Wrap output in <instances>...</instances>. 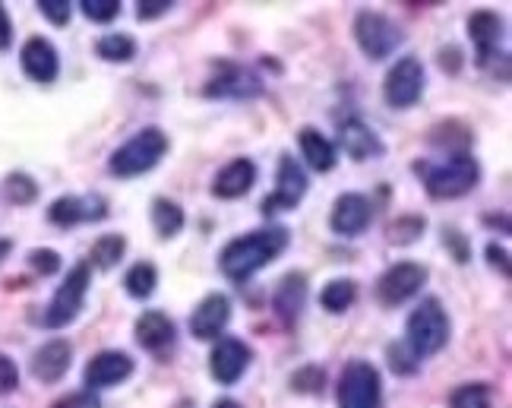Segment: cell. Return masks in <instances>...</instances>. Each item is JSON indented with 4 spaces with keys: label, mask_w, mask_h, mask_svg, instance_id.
Wrapping results in <instances>:
<instances>
[{
    "label": "cell",
    "mask_w": 512,
    "mask_h": 408,
    "mask_svg": "<svg viewBox=\"0 0 512 408\" xmlns=\"http://www.w3.org/2000/svg\"><path fill=\"white\" fill-rule=\"evenodd\" d=\"M124 288H127V295H130V298L146 301V298L152 295V291L159 288V269H155L149 260L130 266V272L124 276Z\"/></svg>",
    "instance_id": "27"
},
{
    "label": "cell",
    "mask_w": 512,
    "mask_h": 408,
    "mask_svg": "<svg viewBox=\"0 0 512 408\" xmlns=\"http://www.w3.org/2000/svg\"><path fill=\"white\" fill-rule=\"evenodd\" d=\"M29 266L35 272H42V276H54V272L61 269V254H57V250H48V247H38L29 254Z\"/></svg>",
    "instance_id": "36"
},
{
    "label": "cell",
    "mask_w": 512,
    "mask_h": 408,
    "mask_svg": "<svg viewBox=\"0 0 512 408\" xmlns=\"http://www.w3.org/2000/svg\"><path fill=\"white\" fill-rule=\"evenodd\" d=\"M373 222V206L364 193H342V197L332 203V212H329V225L336 235L342 238H358L370 228Z\"/></svg>",
    "instance_id": "12"
},
{
    "label": "cell",
    "mask_w": 512,
    "mask_h": 408,
    "mask_svg": "<svg viewBox=\"0 0 512 408\" xmlns=\"http://www.w3.org/2000/svg\"><path fill=\"white\" fill-rule=\"evenodd\" d=\"M250 361H253L250 345L241 342V339H234V336H225V339L215 342V348H212L209 371H212V377L219 380L222 386H234L247 374Z\"/></svg>",
    "instance_id": "11"
},
{
    "label": "cell",
    "mask_w": 512,
    "mask_h": 408,
    "mask_svg": "<svg viewBox=\"0 0 512 408\" xmlns=\"http://www.w3.org/2000/svg\"><path fill=\"white\" fill-rule=\"evenodd\" d=\"M339 143H342V149L351 155L354 162H364V159H370V155H380L383 152L377 133H373L364 121H348V124H342Z\"/></svg>",
    "instance_id": "23"
},
{
    "label": "cell",
    "mask_w": 512,
    "mask_h": 408,
    "mask_svg": "<svg viewBox=\"0 0 512 408\" xmlns=\"http://www.w3.org/2000/svg\"><path fill=\"white\" fill-rule=\"evenodd\" d=\"M124 254H127V238L124 235H102L89 250V266L111 269V266L121 263Z\"/></svg>",
    "instance_id": "28"
},
{
    "label": "cell",
    "mask_w": 512,
    "mask_h": 408,
    "mask_svg": "<svg viewBox=\"0 0 512 408\" xmlns=\"http://www.w3.org/2000/svg\"><path fill=\"white\" fill-rule=\"evenodd\" d=\"M95 51L108 64H127L136 57V42H133V35H127V32H108V35L98 38Z\"/></svg>",
    "instance_id": "26"
},
{
    "label": "cell",
    "mask_w": 512,
    "mask_h": 408,
    "mask_svg": "<svg viewBox=\"0 0 512 408\" xmlns=\"http://www.w3.org/2000/svg\"><path fill=\"white\" fill-rule=\"evenodd\" d=\"M228 320H231V301H228V295H222V291H212V295H206L200 304L193 307L190 333H193V339L212 342V339H219L225 333Z\"/></svg>",
    "instance_id": "14"
},
{
    "label": "cell",
    "mask_w": 512,
    "mask_h": 408,
    "mask_svg": "<svg viewBox=\"0 0 512 408\" xmlns=\"http://www.w3.org/2000/svg\"><path fill=\"white\" fill-rule=\"evenodd\" d=\"M298 143H301V152H304V162L313 171H332V168H336V159H339L336 146H332L317 127H301Z\"/></svg>",
    "instance_id": "24"
},
{
    "label": "cell",
    "mask_w": 512,
    "mask_h": 408,
    "mask_svg": "<svg viewBox=\"0 0 512 408\" xmlns=\"http://www.w3.org/2000/svg\"><path fill=\"white\" fill-rule=\"evenodd\" d=\"M70 361H73V345L67 339H51L32 355V374L42 383H57L70 371Z\"/></svg>",
    "instance_id": "19"
},
{
    "label": "cell",
    "mask_w": 512,
    "mask_h": 408,
    "mask_svg": "<svg viewBox=\"0 0 512 408\" xmlns=\"http://www.w3.org/2000/svg\"><path fill=\"white\" fill-rule=\"evenodd\" d=\"M307 193V174L304 168L291 159V155H282L279 162V178H275V190L263 200V212L272 216V212H288L294 209Z\"/></svg>",
    "instance_id": "10"
},
{
    "label": "cell",
    "mask_w": 512,
    "mask_h": 408,
    "mask_svg": "<svg viewBox=\"0 0 512 408\" xmlns=\"http://www.w3.org/2000/svg\"><path fill=\"white\" fill-rule=\"evenodd\" d=\"M19 64H23V73L38 86H51L61 73V57H57V48L42 35H32L29 42L19 51Z\"/></svg>",
    "instance_id": "15"
},
{
    "label": "cell",
    "mask_w": 512,
    "mask_h": 408,
    "mask_svg": "<svg viewBox=\"0 0 512 408\" xmlns=\"http://www.w3.org/2000/svg\"><path fill=\"white\" fill-rule=\"evenodd\" d=\"M133 333H136V342H140L146 352H165V348L174 345L177 339V326L168 314H162V310H146V314L136 320L133 326Z\"/></svg>",
    "instance_id": "20"
},
{
    "label": "cell",
    "mask_w": 512,
    "mask_h": 408,
    "mask_svg": "<svg viewBox=\"0 0 512 408\" xmlns=\"http://www.w3.org/2000/svg\"><path fill=\"white\" fill-rule=\"evenodd\" d=\"M424 228H427V222H424V216H399L396 222L389 225V241L392 244H411V241H418L421 235H424Z\"/></svg>",
    "instance_id": "32"
},
{
    "label": "cell",
    "mask_w": 512,
    "mask_h": 408,
    "mask_svg": "<svg viewBox=\"0 0 512 408\" xmlns=\"http://www.w3.org/2000/svg\"><path fill=\"white\" fill-rule=\"evenodd\" d=\"M415 171L421 174V181L433 200H459L475 190L481 181V165L468 152L452 155L449 162H418Z\"/></svg>",
    "instance_id": "2"
},
{
    "label": "cell",
    "mask_w": 512,
    "mask_h": 408,
    "mask_svg": "<svg viewBox=\"0 0 512 408\" xmlns=\"http://www.w3.org/2000/svg\"><path fill=\"white\" fill-rule=\"evenodd\" d=\"M260 92H263L260 76L231 61H219L215 76L206 83V95H219V99H250V95Z\"/></svg>",
    "instance_id": "13"
},
{
    "label": "cell",
    "mask_w": 512,
    "mask_h": 408,
    "mask_svg": "<svg viewBox=\"0 0 512 408\" xmlns=\"http://www.w3.org/2000/svg\"><path fill=\"white\" fill-rule=\"evenodd\" d=\"M4 197H7L13 206H29V203H35V197H38V184L29 178V174L13 171L10 178L4 181Z\"/></svg>",
    "instance_id": "31"
},
{
    "label": "cell",
    "mask_w": 512,
    "mask_h": 408,
    "mask_svg": "<svg viewBox=\"0 0 512 408\" xmlns=\"http://www.w3.org/2000/svg\"><path fill=\"white\" fill-rule=\"evenodd\" d=\"M389 361H392V371H399V374H415L418 371V358L408 352V345L399 342V345H392L389 348Z\"/></svg>",
    "instance_id": "37"
},
{
    "label": "cell",
    "mask_w": 512,
    "mask_h": 408,
    "mask_svg": "<svg viewBox=\"0 0 512 408\" xmlns=\"http://www.w3.org/2000/svg\"><path fill=\"white\" fill-rule=\"evenodd\" d=\"M304 301H307V279L304 272H288V276L275 285L272 291V310L275 317H279L282 323H294L301 317L304 310Z\"/></svg>",
    "instance_id": "21"
},
{
    "label": "cell",
    "mask_w": 512,
    "mask_h": 408,
    "mask_svg": "<svg viewBox=\"0 0 512 408\" xmlns=\"http://www.w3.org/2000/svg\"><path fill=\"white\" fill-rule=\"evenodd\" d=\"M212 408H244L241 402H234V399H219Z\"/></svg>",
    "instance_id": "44"
},
{
    "label": "cell",
    "mask_w": 512,
    "mask_h": 408,
    "mask_svg": "<svg viewBox=\"0 0 512 408\" xmlns=\"http://www.w3.org/2000/svg\"><path fill=\"white\" fill-rule=\"evenodd\" d=\"M285 247H288L285 228H260V231H250V235H241L231 244H225L219 266L231 282H247L266 263L279 257Z\"/></svg>",
    "instance_id": "1"
},
{
    "label": "cell",
    "mask_w": 512,
    "mask_h": 408,
    "mask_svg": "<svg viewBox=\"0 0 512 408\" xmlns=\"http://www.w3.org/2000/svg\"><path fill=\"white\" fill-rule=\"evenodd\" d=\"M487 260H490V266L494 269H500L503 276H509V254H506V247H500V244H487Z\"/></svg>",
    "instance_id": "41"
},
{
    "label": "cell",
    "mask_w": 512,
    "mask_h": 408,
    "mask_svg": "<svg viewBox=\"0 0 512 408\" xmlns=\"http://www.w3.org/2000/svg\"><path fill=\"white\" fill-rule=\"evenodd\" d=\"M80 7L92 23H111V19L121 13V0H83Z\"/></svg>",
    "instance_id": "33"
},
{
    "label": "cell",
    "mask_w": 512,
    "mask_h": 408,
    "mask_svg": "<svg viewBox=\"0 0 512 408\" xmlns=\"http://www.w3.org/2000/svg\"><path fill=\"white\" fill-rule=\"evenodd\" d=\"M339 408H383V380L370 361L354 358L339 377Z\"/></svg>",
    "instance_id": "6"
},
{
    "label": "cell",
    "mask_w": 512,
    "mask_h": 408,
    "mask_svg": "<svg viewBox=\"0 0 512 408\" xmlns=\"http://www.w3.org/2000/svg\"><path fill=\"white\" fill-rule=\"evenodd\" d=\"M256 184V165L250 159H231L212 181V197L219 200H241Z\"/></svg>",
    "instance_id": "18"
},
{
    "label": "cell",
    "mask_w": 512,
    "mask_h": 408,
    "mask_svg": "<svg viewBox=\"0 0 512 408\" xmlns=\"http://www.w3.org/2000/svg\"><path fill=\"white\" fill-rule=\"evenodd\" d=\"M89 285H92V266L89 263H76L67 279L61 282V288L54 291V298L45 310V326L48 329H61V326H70L76 317H80V310L86 304V295H89Z\"/></svg>",
    "instance_id": "5"
},
{
    "label": "cell",
    "mask_w": 512,
    "mask_h": 408,
    "mask_svg": "<svg viewBox=\"0 0 512 408\" xmlns=\"http://www.w3.org/2000/svg\"><path fill=\"white\" fill-rule=\"evenodd\" d=\"M168 10H174L171 0H140V4H136V16L140 19H159Z\"/></svg>",
    "instance_id": "40"
},
{
    "label": "cell",
    "mask_w": 512,
    "mask_h": 408,
    "mask_svg": "<svg viewBox=\"0 0 512 408\" xmlns=\"http://www.w3.org/2000/svg\"><path fill=\"white\" fill-rule=\"evenodd\" d=\"M168 152V136L162 127H143L140 133H133L130 140L111 152V174L114 178H140V174L152 171L165 159Z\"/></svg>",
    "instance_id": "4"
},
{
    "label": "cell",
    "mask_w": 512,
    "mask_h": 408,
    "mask_svg": "<svg viewBox=\"0 0 512 408\" xmlns=\"http://www.w3.org/2000/svg\"><path fill=\"white\" fill-rule=\"evenodd\" d=\"M16 386H19V367L13 358H7L4 352H0V396L13 393Z\"/></svg>",
    "instance_id": "38"
},
{
    "label": "cell",
    "mask_w": 512,
    "mask_h": 408,
    "mask_svg": "<svg viewBox=\"0 0 512 408\" xmlns=\"http://www.w3.org/2000/svg\"><path fill=\"white\" fill-rule=\"evenodd\" d=\"M424 95V64L418 57H402L389 67L386 80H383V99L389 108L405 111L415 108Z\"/></svg>",
    "instance_id": "8"
},
{
    "label": "cell",
    "mask_w": 512,
    "mask_h": 408,
    "mask_svg": "<svg viewBox=\"0 0 512 408\" xmlns=\"http://www.w3.org/2000/svg\"><path fill=\"white\" fill-rule=\"evenodd\" d=\"M133 374V358L124 352H98L86 364V386L89 390H108V386L124 383Z\"/></svg>",
    "instance_id": "17"
},
{
    "label": "cell",
    "mask_w": 512,
    "mask_h": 408,
    "mask_svg": "<svg viewBox=\"0 0 512 408\" xmlns=\"http://www.w3.org/2000/svg\"><path fill=\"white\" fill-rule=\"evenodd\" d=\"M449 342V314L440 304V298H424L415 310L408 314L405 323V345L418 361L443 352Z\"/></svg>",
    "instance_id": "3"
},
{
    "label": "cell",
    "mask_w": 512,
    "mask_h": 408,
    "mask_svg": "<svg viewBox=\"0 0 512 408\" xmlns=\"http://www.w3.org/2000/svg\"><path fill=\"white\" fill-rule=\"evenodd\" d=\"M38 10L54 26H67L70 23V13H73V4L70 0H38Z\"/></svg>",
    "instance_id": "35"
},
{
    "label": "cell",
    "mask_w": 512,
    "mask_h": 408,
    "mask_svg": "<svg viewBox=\"0 0 512 408\" xmlns=\"http://www.w3.org/2000/svg\"><path fill=\"white\" fill-rule=\"evenodd\" d=\"M323 380H326L323 367L310 364V367H304V371H298V374L291 377V386H294L298 393H320V390H323Z\"/></svg>",
    "instance_id": "34"
},
{
    "label": "cell",
    "mask_w": 512,
    "mask_h": 408,
    "mask_svg": "<svg viewBox=\"0 0 512 408\" xmlns=\"http://www.w3.org/2000/svg\"><path fill=\"white\" fill-rule=\"evenodd\" d=\"M443 244H452V247H456V260H459V263L468 260V247H465V241H462L459 231H443Z\"/></svg>",
    "instance_id": "42"
},
{
    "label": "cell",
    "mask_w": 512,
    "mask_h": 408,
    "mask_svg": "<svg viewBox=\"0 0 512 408\" xmlns=\"http://www.w3.org/2000/svg\"><path fill=\"white\" fill-rule=\"evenodd\" d=\"M108 216V203L102 197H61L48 206V219L57 228H73L83 222H102Z\"/></svg>",
    "instance_id": "16"
},
{
    "label": "cell",
    "mask_w": 512,
    "mask_h": 408,
    "mask_svg": "<svg viewBox=\"0 0 512 408\" xmlns=\"http://www.w3.org/2000/svg\"><path fill=\"white\" fill-rule=\"evenodd\" d=\"M427 282V266L415 260H402L396 266H389L383 276L377 279V301L383 307H399L408 298H415Z\"/></svg>",
    "instance_id": "9"
},
{
    "label": "cell",
    "mask_w": 512,
    "mask_h": 408,
    "mask_svg": "<svg viewBox=\"0 0 512 408\" xmlns=\"http://www.w3.org/2000/svg\"><path fill=\"white\" fill-rule=\"evenodd\" d=\"M10 42H13V23H10L7 10L0 7V48H10Z\"/></svg>",
    "instance_id": "43"
},
{
    "label": "cell",
    "mask_w": 512,
    "mask_h": 408,
    "mask_svg": "<svg viewBox=\"0 0 512 408\" xmlns=\"http://www.w3.org/2000/svg\"><path fill=\"white\" fill-rule=\"evenodd\" d=\"M51 408H102V402H98V396L92 390H83V393L64 396L61 402H54Z\"/></svg>",
    "instance_id": "39"
},
{
    "label": "cell",
    "mask_w": 512,
    "mask_h": 408,
    "mask_svg": "<svg viewBox=\"0 0 512 408\" xmlns=\"http://www.w3.org/2000/svg\"><path fill=\"white\" fill-rule=\"evenodd\" d=\"M449 408H494V390L487 383H465L449 396Z\"/></svg>",
    "instance_id": "30"
},
{
    "label": "cell",
    "mask_w": 512,
    "mask_h": 408,
    "mask_svg": "<svg viewBox=\"0 0 512 408\" xmlns=\"http://www.w3.org/2000/svg\"><path fill=\"white\" fill-rule=\"evenodd\" d=\"M149 216H152L155 235L165 238V241L177 238L184 231V209L177 206L174 200H168V197L152 200V212H149Z\"/></svg>",
    "instance_id": "25"
},
{
    "label": "cell",
    "mask_w": 512,
    "mask_h": 408,
    "mask_svg": "<svg viewBox=\"0 0 512 408\" xmlns=\"http://www.w3.org/2000/svg\"><path fill=\"white\" fill-rule=\"evenodd\" d=\"M354 42H358V48L370 61H386V57L396 54V48L405 42V35L389 16L364 10L354 19Z\"/></svg>",
    "instance_id": "7"
},
{
    "label": "cell",
    "mask_w": 512,
    "mask_h": 408,
    "mask_svg": "<svg viewBox=\"0 0 512 408\" xmlns=\"http://www.w3.org/2000/svg\"><path fill=\"white\" fill-rule=\"evenodd\" d=\"M468 35L471 42L478 48V64H490V57H494L497 45H500V35H503V19L494 13V10H478L471 13L468 19Z\"/></svg>",
    "instance_id": "22"
},
{
    "label": "cell",
    "mask_w": 512,
    "mask_h": 408,
    "mask_svg": "<svg viewBox=\"0 0 512 408\" xmlns=\"http://www.w3.org/2000/svg\"><path fill=\"white\" fill-rule=\"evenodd\" d=\"M358 298V285L351 279H332L323 291H320V304L329 310V314H345V310Z\"/></svg>",
    "instance_id": "29"
}]
</instances>
